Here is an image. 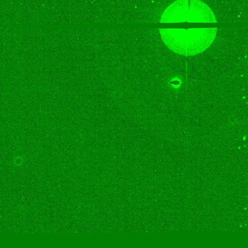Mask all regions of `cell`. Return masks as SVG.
<instances>
[{
  "mask_svg": "<svg viewBox=\"0 0 248 248\" xmlns=\"http://www.w3.org/2000/svg\"><path fill=\"white\" fill-rule=\"evenodd\" d=\"M162 40L172 51L184 55H193L207 48L214 41L216 28L160 29Z\"/></svg>",
  "mask_w": 248,
  "mask_h": 248,
  "instance_id": "obj_1",
  "label": "cell"
},
{
  "mask_svg": "<svg viewBox=\"0 0 248 248\" xmlns=\"http://www.w3.org/2000/svg\"><path fill=\"white\" fill-rule=\"evenodd\" d=\"M176 1L166 8L161 23H216L210 8L201 1Z\"/></svg>",
  "mask_w": 248,
  "mask_h": 248,
  "instance_id": "obj_2",
  "label": "cell"
}]
</instances>
